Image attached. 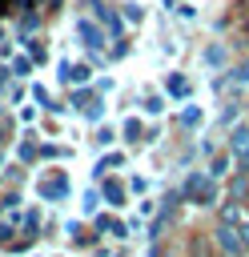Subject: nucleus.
Wrapping results in <instances>:
<instances>
[{"instance_id": "nucleus-1", "label": "nucleus", "mask_w": 249, "mask_h": 257, "mask_svg": "<svg viewBox=\"0 0 249 257\" xmlns=\"http://www.w3.org/2000/svg\"><path fill=\"white\" fill-rule=\"evenodd\" d=\"M217 181H221V177H213V173H205V169L189 173L185 185H181V201H189V205H213V209H217V201L225 197Z\"/></svg>"}, {"instance_id": "nucleus-2", "label": "nucleus", "mask_w": 249, "mask_h": 257, "mask_svg": "<svg viewBox=\"0 0 249 257\" xmlns=\"http://www.w3.org/2000/svg\"><path fill=\"white\" fill-rule=\"evenodd\" d=\"M213 249L217 253H225V257H245V249H241V233H237V225H229V221H213Z\"/></svg>"}, {"instance_id": "nucleus-3", "label": "nucleus", "mask_w": 249, "mask_h": 257, "mask_svg": "<svg viewBox=\"0 0 249 257\" xmlns=\"http://www.w3.org/2000/svg\"><path fill=\"white\" fill-rule=\"evenodd\" d=\"M245 217H249V205H245L241 197L225 193V197L217 201V217H213V221H229V225H241Z\"/></svg>"}, {"instance_id": "nucleus-4", "label": "nucleus", "mask_w": 249, "mask_h": 257, "mask_svg": "<svg viewBox=\"0 0 249 257\" xmlns=\"http://www.w3.org/2000/svg\"><path fill=\"white\" fill-rule=\"evenodd\" d=\"M225 149L233 153V161L241 165V161H249V120H241V124H233L229 133H225Z\"/></svg>"}, {"instance_id": "nucleus-5", "label": "nucleus", "mask_w": 249, "mask_h": 257, "mask_svg": "<svg viewBox=\"0 0 249 257\" xmlns=\"http://www.w3.org/2000/svg\"><path fill=\"white\" fill-rule=\"evenodd\" d=\"M40 193H44V197H48V193H52V197H64V193H68L64 173H56V177H52V185H48V177H44V181H40Z\"/></svg>"}, {"instance_id": "nucleus-6", "label": "nucleus", "mask_w": 249, "mask_h": 257, "mask_svg": "<svg viewBox=\"0 0 249 257\" xmlns=\"http://www.w3.org/2000/svg\"><path fill=\"white\" fill-rule=\"evenodd\" d=\"M104 197H108V205H125V185L120 181H104Z\"/></svg>"}, {"instance_id": "nucleus-7", "label": "nucleus", "mask_w": 249, "mask_h": 257, "mask_svg": "<svg viewBox=\"0 0 249 257\" xmlns=\"http://www.w3.org/2000/svg\"><path fill=\"white\" fill-rule=\"evenodd\" d=\"M80 32H84V44H88V48H100V44H104V40H100V32H96V24H92V20H84V24H80Z\"/></svg>"}, {"instance_id": "nucleus-8", "label": "nucleus", "mask_w": 249, "mask_h": 257, "mask_svg": "<svg viewBox=\"0 0 249 257\" xmlns=\"http://www.w3.org/2000/svg\"><path fill=\"white\" fill-rule=\"evenodd\" d=\"M169 92H189V80L185 76H169Z\"/></svg>"}, {"instance_id": "nucleus-9", "label": "nucleus", "mask_w": 249, "mask_h": 257, "mask_svg": "<svg viewBox=\"0 0 249 257\" xmlns=\"http://www.w3.org/2000/svg\"><path fill=\"white\" fill-rule=\"evenodd\" d=\"M125 133H129V141H141V137H137V133H141V120H129V124H125Z\"/></svg>"}, {"instance_id": "nucleus-10", "label": "nucleus", "mask_w": 249, "mask_h": 257, "mask_svg": "<svg viewBox=\"0 0 249 257\" xmlns=\"http://www.w3.org/2000/svg\"><path fill=\"white\" fill-rule=\"evenodd\" d=\"M0 116H4V112H0Z\"/></svg>"}, {"instance_id": "nucleus-11", "label": "nucleus", "mask_w": 249, "mask_h": 257, "mask_svg": "<svg viewBox=\"0 0 249 257\" xmlns=\"http://www.w3.org/2000/svg\"><path fill=\"white\" fill-rule=\"evenodd\" d=\"M245 120H249V116H245Z\"/></svg>"}]
</instances>
